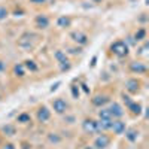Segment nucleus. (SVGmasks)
<instances>
[{
  "label": "nucleus",
  "instance_id": "34",
  "mask_svg": "<svg viewBox=\"0 0 149 149\" xmlns=\"http://www.w3.org/2000/svg\"><path fill=\"white\" fill-rule=\"evenodd\" d=\"M58 85H60V82H57V84H55V85L52 86V88H51V91H55V90L58 88Z\"/></svg>",
  "mask_w": 149,
  "mask_h": 149
},
{
  "label": "nucleus",
  "instance_id": "35",
  "mask_svg": "<svg viewBox=\"0 0 149 149\" xmlns=\"http://www.w3.org/2000/svg\"><path fill=\"white\" fill-rule=\"evenodd\" d=\"M95 61H97V57H94V58H93V63H91V66H93V67L95 66Z\"/></svg>",
  "mask_w": 149,
  "mask_h": 149
},
{
  "label": "nucleus",
  "instance_id": "22",
  "mask_svg": "<svg viewBox=\"0 0 149 149\" xmlns=\"http://www.w3.org/2000/svg\"><path fill=\"white\" fill-rule=\"evenodd\" d=\"M98 116H100V119H113L112 115H110V112H109V109H104V107H102V110L98 112Z\"/></svg>",
  "mask_w": 149,
  "mask_h": 149
},
{
  "label": "nucleus",
  "instance_id": "18",
  "mask_svg": "<svg viewBox=\"0 0 149 149\" xmlns=\"http://www.w3.org/2000/svg\"><path fill=\"white\" fill-rule=\"evenodd\" d=\"M112 121H113V119H100V121H97V122H98V127H100V130H102V131H106V130H110Z\"/></svg>",
  "mask_w": 149,
  "mask_h": 149
},
{
  "label": "nucleus",
  "instance_id": "21",
  "mask_svg": "<svg viewBox=\"0 0 149 149\" xmlns=\"http://www.w3.org/2000/svg\"><path fill=\"white\" fill-rule=\"evenodd\" d=\"M145 37H146V30H145V29H139L137 33L134 34L133 39H134L136 42H140V40H145Z\"/></svg>",
  "mask_w": 149,
  "mask_h": 149
},
{
  "label": "nucleus",
  "instance_id": "4",
  "mask_svg": "<svg viewBox=\"0 0 149 149\" xmlns=\"http://www.w3.org/2000/svg\"><path fill=\"white\" fill-rule=\"evenodd\" d=\"M54 57H55V60L60 63V67H61V70H69L70 69V63H69V60H67V57H66V54L63 52V51H55V54H54Z\"/></svg>",
  "mask_w": 149,
  "mask_h": 149
},
{
  "label": "nucleus",
  "instance_id": "25",
  "mask_svg": "<svg viewBox=\"0 0 149 149\" xmlns=\"http://www.w3.org/2000/svg\"><path fill=\"white\" fill-rule=\"evenodd\" d=\"M8 15H9V12H8V9H6L5 6H0V21H3V19H6V18H8Z\"/></svg>",
  "mask_w": 149,
  "mask_h": 149
},
{
  "label": "nucleus",
  "instance_id": "37",
  "mask_svg": "<svg viewBox=\"0 0 149 149\" xmlns=\"http://www.w3.org/2000/svg\"><path fill=\"white\" fill-rule=\"evenodd\" d=\"M0 143H2V139H0Z\"/></svg>",
  "mask_w": 149,
  "mask_h": 149
},
{
  "label": "nucleus",
  "instance_id": "2",
  "mask_svg": "<svg viewBox=\"0 0 149 149\" xmlns=\"http://www.w3.org/2000/svg\"><path fill=\"white\" fill-rule=\"evenodd\" d=\"M110 51L113 55L122 58V57H127L128 55V43L124 42V40H116L110 45Z\"/></svg>",
  "mask_w": 149,
  "mask_h": 149
},
{
  "label": "nucleus",
  "instance_id": "27",
  "mask_svg": "<svg viewBox=\"0 0 149 149\" xmlns=\"http://www.w3.org/2000/svg\"><path fill=\"white\" fill-rule=\"evenodd\" d=\"M79 86H76V85H72V95H73V98H79Z\"/></svg>",
  "mask_w": 149,
  "mask_h": 149
},
{
  "label": "nucleus",
  "instance_id": "14",
  "mask_svg": "<svg viewBox=\"0 0 149 149\" xmlns=\"http://www.w3.org/2000/svg\"><path fill=\"white\" fill-rule=\"evenodd\" d=\"M34 22H36L37 29H48L49 27V18L46 15H37Z\"/></svg>",
  "mask_w": 149,
  "mask_h": 149
},
{
  "label": "nucleus",
  "instance_id": "31",
  "mask_svg": "<svg viewBox=\"0 0 149 149\" xmlns=\"http://www.w3.org/2000/svg\"><path fill=\"white\" fill-rule=\"evenodd\" d=\"M3 149H15V146H14V145H12V143H6Z\"/></svg>",
  "mask_w": 149,
  "mask_h": 149
},
{
  "label": "nucleus",
  "instance_id": "19",
  "mask_svg": "<svg viewBox=\"0 0 149 149\" xmlns=\"http://www.w3.org/2000/svg\"><path fill=\"white\" fill-rule=\"evenodd\" d=\"M14 73H15V76L22 78L24 74H26V67H24V64H15V67H14Z\"/></svg>",
  "mask_w": 149,
  "mask_h": 149
},
{
  "label": "nucleus",
  "instance_id": "12",
  "mask_svg": "<svg viewBox=\"0 0 149 149\" xmlns=\"http://www.w3.org/2000/svg\"><path fill=\"white\" fill-rule=\"evenodd\" d=\"M130 70H131L133 73L142 74V73H146L148 67H146V66H145L143 63H140V61H133V63L130 64Z\"/></svg>",
  "mask_w": 149,
  "mask_h": 149
},
{
  "label": "nucleus",
  "instance_id": "20",
  "mask_svg": "<svg viewBox=\"0 0 149 149\" xmlns=\"http://www.w3.org/2000/svg\"><path fill=\"white\" fill-rule=\"evenodd\" d=\"M24 67H26L27 70H30V72H36L37 69V64H36V61H33V60H27V61H24Z\"/></svg>",
  "mask_w": 149,
  "mask_h": 149
},
{
  "label": "nucleus",
  "instance_id": "15",
  "mask_svg": "<svg viewBox=\"0 0 149 149\" xmlns=\"http://www.w3.org/2000/svg\"><path fill=\"white\" fill-rule=\"evenodd\" d=\"M128 109H130V112L133 115H136V116H139V115H142V112H143V107H142V104L140 103H136V102H133L130 106H128Z\"/></svg>",
  "mask_w": 149,
  "mask_h": 149
},
{
  "label": "nucleus",
  "instance_id": "30",
  "mask_svg": "<svg viewBox=\"0 0 149 149\" xmlns=\"http://www.w3.org/2000/svg\"><path fill=\"white\" fill-rule=\"evenodd\" d=\"M81 86H82V90H84V91H85V93H86V94H90V88H88V86H86V85H85V84H82V85H81Z\"/></svg>",
  "mask_w": 149,
  "mask_h": 149
},
{
  "label": "nucleus",
  "instance_id": "23",
  "mask_svg": "<svg viewBox=\"0 0 149 149\" xmlns=\"http://www.w3.org/2000/svg\"><path fill=\"white\" fill-rule=\"evenodd\" d=\"M3 133L8 134V136H14V134H15V127H14V125H9V124H8V125L3 127Z\"/></svg>",
  "mask_w": 149,
  "mask_h": 149
},
{
  "label": "nucleus",
  "instance_id": "36",
  "mask_svg": "<svg viewBox=\"0 0 149 149\" xmlns=\"http://www.w3.org/2000/svg\"><path fill=\"white\" fill-rule=\"evenodd\" d=\"M85 149H95V148H94V146H86Z\"/></svg>",
  "mask_w": 149,
  "mask_h": 149
},
{
  "label": "nucleus",
  "instance_id": "1",
  "mask_svg": "<svg viewBox=\"0 0 149 149\" xmlns=\"http://www.w3.org/2000/svg\"><path fill=\"white\" fill-rule=\"evenodd\" d=\"M37 39H39V36L34 34V33H24L18 39V46L22 48V49H33L34 48L33 40H37Z\"/></svg>",
  "mask_w": 149,
  "mask_h": 149
},
{
  "label": "nucleus",
  "instance_id": "10",
  "mask_svg": "<svg viewBox=\"0 0 149 149\" xmlns=\"http://www.w3.org/2000/svg\"><path fill=\"white\" fill-rule=\"evenodd\" d=\"M109 112H110L112 118H121V116L124 115V109H122V106H121L119 103H116V102H113V103L110 104Z\"/></svg>",
  "mask_w": 149,
  "mask_h": 149
},
{
  "label": "nucleus",
  "instance_id": "5",
  "mask_svg": "<svg viewBox=\"0 0 149 149\" xmlns=\"http://www.w3.org/2000/svg\"><path fill=\"white\" fill-rule=\"evenodd\" d=\"M109 143H110V137L109 136H106V134H102L100 133V136L94 140V148L95 149H104V148H107L109 146Z\"/></svg>",
  "mask_w": 149,
  "mask_h": 149
},
{
  "label": "nucleus",
  "instance_id": "32",
  "mask_svg": "<svg viewBox=\"0 0 149 149\" xmlns=\"http://www.w3.org/2000/svg\"><path fill=\"white\" fill-rule=\"evenodd\" d=\"M5 67H6L5 61H2V60H0V72H3V70H5Z\"/></svg>",
  "mask_w": 149,
  "mask_h": 149
},
{
  "label": "nucleus",
  "instance_id": "33",
  "mask_svg": "<svg viewBox=\"0 0 149 149\" xmlns=\"http://www.w3.org/2000/svg\"><path fill=\"white\" fill-rule=\"evenodd\" d=\"M70 52H72V54H79V52H81V49H79V48H78V49H76V48H73V49H70Z\"/></svg>",
  "mask_w": 149,
  "mask_h": 149
},
{
  "label": "nucleus",
  "instance_id": "8",
  "mask_svg": "<svg viewBox=\"0 0 149 149\" xmlns=\"http://www.w3.org/2000/svg\"><path fill=\"white\" fill-rule=\"evenodd\" d=\"M52 107L55 110V113L61 115L67 110V103H66V100H63V98H55L54 103H52Z\"/></svg>",
  "mask_w": 149,
  "mask_h": 149
},
{
  "label": "nucleus",
  "instance_id": "24",
  "mask_svg": "<svg viewBox=\"0 0 149 149\" xmlns=\"http://www.w3.org/2000/svg\"><path fill=\"white\" fill-rule=\"evenodd\" d=\"M30 115L29 113H21V115H18V122H21V124H27V122H30Z\"/></svg>",
  "mask_w": 149,
  "mask_h": 149
},
{
  "label": "nucleus",
  "instance_id": "11",
  "mask_svg": "<svg viewBox=\"0 0 149 149\" xmlns=\"http://www.w3.org/2000/svg\"><path fill=\"white\" fill-rule=\"evenodd\" d=\"M49 118H51V110H49L46 106H42L39 110H37V119H39V122H46Z\"/></svg>",
  "mask_w": 149,
  "mask_h": 149
},
{
  "label": "nucleus",
  "instance_id": "6",
  "mask_svg": "<svg viewBox=\"0 0 149 149\" xmlns=\"http://www.w3.org/2000/svg\"><path fill=\"white\" fill-rule=\"evenodd\" d=\"M70 37L73 39V42H76L78 45H86L88 43V36H86L85 33H82V31H72L70 33Z\"/></svg>",
  "mask_w": 149,
  "mask_h": 149
},
{
  "label": "nucleus",
  "instance_id": "17",
  "mask_svg": "<svg viewBox=\"0 0 149 149\" xmlns=\"http://www.w3.org/2000/svg\"><path fill=\"white\" fill-rule=\"evenodd\" d=\"M70 18L69 17H66V15H63V17H60L58 19H57V26L60 27V29H66V27H69L70 26Z\"/></svg>",
  "mask_w": 149,
  "mask_h": 149
},
{
  "label": "nucleus",
  "instance_id": "3",
  "mask_svg": "<svg viewBox=\"0 0 149 149\" xmlns=\"http://www.w3.org/2000/svg\"><path fill=\"white\" fill-rule=\"evenodd\" d=\"M82 130H84L86 134H100V133H102L100 127H98V122L94 121V119H90V118L84 119V122H82Z\"/></svg>",
  "mask_w": 149,
  "mask_h": 149
},
{
  "label": "nucleus",
  "instance_id": "16",
  "mask_svg": "<svg viewBox=\"0 0 149 149\" xmlns=\"http://www.w3.org/2000/svg\"><path fill=\"white\" fill-rule=\"evenodd\" d=\"M124 133H125V137L130 142H136V140H137V137H139V131L136 130V128H128V130H125Z\"/></svg>",
  "mask_w": 149,
  "mask_h": 149
},
{
  "label": "nucleus",
  "instance_id": "9",
  "mask_svg": "<svg viewBox=\"0 0 149 149\" xmlns=\"http://www.w3.org/2000/svg\"><path fill=\"white\" fill-rule=\"evenodd\" d=\"M125 90L131 94H137L139 90H140V82L137 79H128L127 84H125Z\"/></svg>",
  "mask_w": 149,
  "mask_h": 149
},
{
  "label": "nucleus",
  "instance_id": "13",
  "mask_svg": "<svg viewBox=\"0 0 149 149\" xmlns=\"http://www.w3.org/2000/svg\"><path fill=\"white\" fill-rule=\"evenodd\" d=\"M110 130H113V133L118 134V136H119V134H124V131H125V122H122V121H119V119L112 121Z\"/></svg>",
  "mask_w": 149,
  "mask_h": 149
},
{
  "label": "nucleus",
  "instance_id": "26",
  "mask_svg": "<svg viewBox=\"0 0 149 149\" xmlns=\"http://www.w3.org/2000/svg\"><path fill=\"white\" fill-rule=\"evenodd\" d=\"M48 139H49V142H52V143H58L61 139H60V136H57V134H54V133H51V134H48Z\"/></svg>",
  "mask_w": 149,
  "mask_h": 149
},
{
  "label": "nucleus",
  "instance_id": "7",
  "mask_svg": "<svg viewBox=\"0 0 149 149\" xmlns=\"http://www.w3.org/2000/svg\"><path fill=\"white\" fill-rule=\"evenodd\" d=\"M110 102V98L107 97V95H104V94H97V95H94L93 98H91V103H93V106H95V107H103L106 103H109Z\"/></svg>",
  "mask_w": 149,
  "mask_h": 149
},
{
  "label": "nucleus",
  "instance_id": "28",
  "mask_svg": "<svg viewBox=\"0 0 149 149\" xmlns=\"http://www.w3.org/2000/svg\"><path fill=\"white\" fill-rule=\"evenodd\" d=\"M122 102L125 103V106H127V107H128V106H130V104L133 103L131 97H130V95H127V94H122Z\"/></svg>",
  "mask_w": 149,
  "mask_h": 149
},
{
  "label": "nucleus",
  "instance_id": "29",
  "mask_svg": "<svg viewBox=\"0 0 149 149\" xmlns=\"http://www.w3.org/2000/svg\"><path fill=\"white\" fill-rule=\"evenodd\" d=\"M30 2H31L33 5H42V3L46 2V0H30Z\"/></svg>",
  "mask_w": 149,
  "mask_h": 149
}]
</instances>
